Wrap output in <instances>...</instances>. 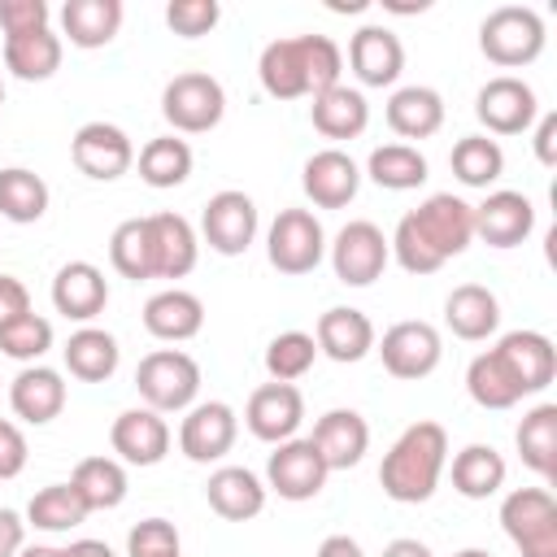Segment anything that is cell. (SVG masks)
Returning a JSON list of instances; mask_svg holds the SVG:
<instances>
[{
  "label": "cell",
  "instance_id": "obj_1",
  "mask_svg": "<svg viewBox=\"0 0 557 557\" xmlns=\"http://www.w3.org/2000/svg\"><path fill=\"white\" fill-rule=\"evenodd\" d=\"M470 239H474V205H466L453 191H435L396 222L387 248L409 274H435L448 257L466 252Z\"/></svg>",
  "mask_w": 557,
  "mask_h": 557
},
{
  "label": "cell",
  "instance_id": "obj_2",
  "mask_svg": "<svg viewBox=\"0 0 557 557\" xmlns=\"http://www.w3.org/2000/svg\"><path fill=\"white\" fill-rule=\"evenodd\" d=\"M444 461H448V431L440 422H413L387 448L379 466V483L396 505H422L440 487Z\"/></svg>",
  "mask_w": 557,
  "mask_h": 557
},
{
  "label": "cell",
  "instance_id": "obj_3",
  "mask_svg": "<svg viewBox=\"0 0 557 557\" xmlns=\"http://www.w3.org/2000/svg\"><path fill=\"white\" fill-rule=\"evenodd\" d=\"M479 48L492 65L518 70L544 52V17L527 4H500L479 26Z\"/></svg>",
  "mask_w": 557,
  "mask_h": 557
},
{
  "label": "cell",
  "instance_id": "obj_4",
  "mask_svg": "<svg viewBox=\"0 0 557 557\" xmlns=\"http://www.w3.org/2000/svg\"><path fill=\"white\" fill-rule=\"evenodd\" d=\"M135 387H139L148 409L178 413V409H191V400L200 392V366L183 348H157V352H148L139 361Z\"/></svg>",
  "mask_w": 557,
  "mask_h": 557
},
{
  "label": "cell",
  "instance_id": "obj_5",
  "mask_svg": "<svg viewBox=\"0 0 557 557\" xmlns=\"http://www.w3.org/2000/svg\"><path fill=\"white\" fill-rule=\"evenodd\" d=\"M500 527L522 557H557V500L548 487H513L500 500Z\"/></svg>",
  "mask_w": 557,
  "mask_h": 557
},
{
  "label": "cell",
  "instance_id": "obj_6",
  "mask_svg": "<svg viewBox=\"0 0 557 557\" xmlns=\"http://www.w3.org/2000/svg\"><path fill=\"white\" fill-rule=\"evenodd\" d=\"M161 113L174 131L183 135H205L222 122L226 113V91L213 74H200V70H187V74H174L161 91Z\"/></svg>",
  "mask_w": 557,
  "mask_h": 557
},
{
  "label": "cell",
  "instance_id": "obj_7",
  "mask_svg": "<svg viewBox=\"0 0 557 557\" xmlns=\"http://www.w3.org/2000/svg\"><path fill=\"white\" fill-rule=\"evenodd\" d=\"M322 252H326V235L309 209H283L270 222L265 257L278 274H309V270H318Z\"/></svg>",
  "mask_w": 557,
  "mask_h": 557
},
{
  "label": "cell",
  "instance_id": "obj_8",
  "mask_svg": "<svg viewBox=\"0 0 557 557\" xmlns=\"http://www.w3.org/2000/svg\"><path fill=\"white\" fill-rule=\"evenodd\" d=\"M387 257H392L387 235H383L374 222H366V218L339 226V235H335V244H331L335 278L348 283V287H370V283L387 270Z\"/></svg>",
  "mask_w": 557,
  "mask_h": 557
},
{
  "label": "cell",
  "instance_id": "obj_9",
  "mask_svg": "<svg viewBox=\"0 0 557 557\" xmlns=\"http://www.w3.org/2000/svg\"><path fill=\"white\" fill-rule=\"evenodd\" d=\"M326 461L318 457V448L309 440H283L274 444L270 461H265V487L278 492L283 500H313L326 487Z\"/></svg>",
  "mask_w": 557,
  "mask_h": 557
},
{
  "label": "cell",
  "instance_id": "obj_10",
  "mask_svg": "<svg viewBox=\"0 0 557 557\" xmlns=\"http://www.w3.org/2000/svg\"><path fill=\"white\" fill-rule=\"evenodd\" d=\"M70 157L74 165L87 174V178H100V183H113L122 178L131 165H135V144L122 126L113 122H87L74 131L70 139Z\"/></svg>",
  "mask_w": 557,
  "mask_h": 557
},
{
  "label": "cell",
  "instance_id": "obj_11",
  "mask_svg": "<svg viewBox=\"0 0 557 557\" xmlns=\"http://www.w3.org/2000/svg\"><path fill=\"white\" fill-rule=\"evenodd\" d=\"M200 235L222 257L248 252V244L257 239V205H252V196H244L235 187L209 196V205L200 213Z\"/></svg>",
  "mask_w": 557,
  "mask_h": 557
},
{
  "label": "cell",
  "instance_id": "obj_12",
  "mask_svg": "<svg viewBox=\"0 0 557 557\" xmlns=\"http://www.w3.org/2000/svg\"><path fill=\"white\" fill-rule=\"evenodd\" d=\"M379 357H383V370L392 379H426L440 366L444 344H440V331L431 322H396L383 331Z\"/></svg>",
  "mask_w": 557,
  "mask_h": 557
},
{
  "label": "cell",
  "instance_id": "obj_13",
  "mask_svg": "<svg viewBox=\"0 0 557 557\" xmlns=\"http://www.w3.org/2000/svg\"><path fill=\"white\" fill-rule=\"evenodd\" d=\"M235 435H239L235 409L226 400H200V405L187 409V418L178 426V448H183L187 461L209 466V461H222L231 453Z\"/></svg>",
  "mask_w": 557,
  "mask_h": 557
},
{
  "label": "cell",
  "instance_id": "obj_14",
  "mask_svg": "<svg viewBox=\"0 0 557 557\" xmlns=\"http://www.w3.org/2000/svg\"><path fill=\"white\" fill-rule=\"evenodd\" d=\"M474 113H479V122H483L492 135H522V131L535 122L540 104H535V91H531L522 78L496 74V78H487V83L479 87Z\"/></svg>",
  "mask_w": 557,
  "mask_h": 557
},
{
  "label": "cell",
  "instance_id": "obj_15",
  "mask_svg": "<svg viewBox=\"0 0 557 557\" xmlns=\"http://www.w3.org/2000/svg\"><path fill=\"white\" fill-rule=\"evenodd\" d=\"M244 422L257 440L265 444H283L296 435V426L305 422V396L296 383H261L248 405H244Z\"/></svg>",
  "mask_w": 557,
  "mask_h": 557
},
{
  "label": "cell",
  "instance_id": "obj_16",
  "mask_svg": "<svg viewBox=\"0 0 557 557\" xmlns=\"http://www.w3.org/2000/svg\"><path fill=\"white\" fill-rule=\"evenodd\" d=\"M257 74H261V87L274 100L313 96V83H309V35H292V39L265 44L261 61H257Z\"/></svg>",
  "mask_w": 557,
  "mask_h": 557
},
{
  "label": "cell",
  "instance_id": "obj_17",
  "mask_svg": "<svg viewBox=\"0 0 557 557\" xmlns=\"http://www.w3.org/2000/svg\"><path fill=\"white\" fill-rule=\"evenodd\" d=\"M492 352H496V357L505 361V370L518 379L522 396L544 392V387L553 383V374H557V348H553V339L540 335V331H509V335H500V344H496Z\"/></svg>",
  "mask_w": 557,
  "mask_h": 557
},
{
  "label": "cell",
  "instance_id": "obj_18",
  "mask_svg": "<svg viewBox=\"0 0 557 557\" xmlns=\"http://www.w3.org/2000/svg\"><path fill=\"white\" fill-rule=\"evenodd\" d=\"M109 444L126 466H157L170 453V426L157 409H126L109 426Z\"/></svg>",
  "mask_w": 557,
  "mask_h": 557
},
{
  "label": "cell",
  "instance_id": "obj_19",
  "mask_svg": "<svg viewBox=\"0 0 557 557\" xmlns=\"http://www.w3.org/2000/svg\"><path fill=\"white\" fill-rule=\"evenodd\" d=\"M300 187H305V196H309L318 209H344V205L357 196V187H361V170H357V161H352L348 152L322 148V152H313V157L305 161Z\"/></svg>",
  "mask_w": 557,
  "mask_h": 557
},
{
  "label": "cell",
  "instance_id": "obj_20",
  "mask_svg": "<svg viewBox=\"0 0 557 557\" xmlns=\"http://www.w3.org/2000/svg\"><path fill=\"white\" fill-rule=\"evenodd\" d=\"M535 231V205L522 191H492L474 205V235L492 248H518Z\"/></svg>",
  "mask_w": 557,
  "mask_h": 557
},
{
  "label": "cell",
  "instance_id": "obj_21",
  "mask_svg": "<svg viewBox=\"0 0 557 557\" xmlns=\"http://www.w3.org/2000/svg\"><path fill=\"white\" fill-rule=\"evenodd\" d=\"M309 444L318 448L326 470H352L370 448V426H366V418L357 409H326L313 422Z\"/></svg>",
  "mask_w": 557,
  "mask_h": 557
},
{
  "label": "cell",
  "instance_id": "obj_22",
  "mask_svg": "<svg viewBox=\"0 0 557 557\" xmlns=\"http://www.w3.org/2000/svg\"><path fill=\"white\" fill-rule=\"evenodd\" d=\"M348 65L361 87H392L405 70V48L387 26H361L348 39Z\"/></svg>",
  "mask_w": 557,
  "mask_h": 557
},
{
  "label": "cell",
  "instance_id": "obj_23",
  "mask_svg": "<svg viewBox=\"0 0 557 557\" xmlns=\"http://www.w3.org/2000/svg\"><path fill=\"white\" fill-rule=\"evenodd\" d=\"M52 305L70 322H91L109 305V283L91 261H65L52 278Z\"/></svg>",
  "mask_w": 557,
  "mask_h": 557
},
{
  "label": "cell",
  "instance_id": "obj_24",
  "mask_svg": "<svg viewBox=\"0 0 557 557\" xmlns=\"http://www.w3.org/2000/svg\"><path fill=\"white\" fill-rule=\"evenodd\" d=\"M148 231H152V261H157V278H183L196 270L200 257V239L191 231V222L183 213H148Z\"/></svg>",
  "mask_w": 557,
  "mask_h": 557
},
{
  "label": "cell",
  "instance_id": "obj_25",
  "mask_svg": "<svg viewBox=\"0 0 557 557\" xmlns=\"http://www.w3.org/2000/svg\"><path fill=\"white\" fill-rule=\"evenodd\" d=\"M313 344H318V352H326L331 361L352 366V361H361V357L374 348V322H370L361 309L335 305V309H326V313L318 318Z\"/></svg>",
  "mask_w": 557,
  "mask_h": 557
},
{
  "label": "cell",
  "instance_id": "obj_26",
  "mask_svg": "<svg viewBox=\"0 0 557 557\" xmlns=\"http://www.w3.org/2000/svg\"><path fill=\"white\" fill-rule=\"evenodd\" d=\"M200 326H205V305H200V296H191L183 287H165V292L148 296V305H144V331L152 339L183 344V339L200 335Z\"/></svg>",
  "mask_w": 557,
  "mask_h": 557
},
{
  "label": "cell",
  "instance_id": "obj_27",
  "mask_svg": "<svg viewBox=\"0 0 557 557\" xmlns=\"http://www.w3.org/2000/svg\"><path fill=\"white\" fill-rule=\"evenodd\" d=\"M205 496H209V509L226 522H248L265 509V483L244 466H218L205 483Z\"/></svg>",
  "mask_w": 557,
  "mask_h": 557
},
{
  "label": "cell",
  "instance_id": "obj_28",
  "mask_svg": "<svg viewBox=\"0 0 557 557\" xmlns=\"http://www.w3.org/2000/svg\"><path fill=\"white\" fill-rule=\"evenodd\" d=\"M9 405L22 422L44 426L65 409V379L52 366H26L13 383H9Z\"/></svg>",
  "mask_w": 557,
  "mask_h": 557
},
{
  "label": "cell",
  "instance_id": "obj_29",
  "mask_svg": "<svg viewBox=\"0 0 557 557\" xmlns=\"http://www.w3.org/2000/svg\"><path fill=\"white\" fill-rule=\"evenodd\" d=\"M309 117H313V131H322L326 139H357L370 126V104L357 87L335 83V87L313 96Z\"/></svg>",
  "mask_w": 557,
  "mask_h": 557
},
{
  "label": "cell",
  "instance_id": "obj_30",
  "mask_svg": "<svg viewBox=\"0 0 557 557\" xmlns=\"http://www.w3.org/2000/svg\"><path fill=\"white\" fill-rule=\"evenodd\" d=\"M444 322L457 339H487L500 326V300L483 283H461L444 300Z\"/></svg>",
  "mask_w": 557,
  "mask_h": 557
},
{
  "label": "cell",
  "instance_id": "obj_31",
  "mask_svg": "<svg viewBox=\"0 0 557 557\" xmlns=\"http://www.w3.org/2000/svg\"><path fill=\"white\" fill-rule=\"evenodd\" d=\"M122 0H65L61 30L74 48H104L122 30Z\"/></svg>",
  "mask_w": 557,
  "mask_h": 557
},
{
  "label": "cell",
  "instance_id": "obj_32",
  "mask_svg": "<svg viewBox=\"0 0 557 557\" xmlns=\"http://www.w3.org/2000/svg\"><path fill=\"white\" fill-rule=\"evenodd\" d=\"M387 126L400 139H431L444 126V100L435 87H400L387 100Z\"/></svg>",
  "mask_w": 557,
  "mask_h": 557
},
{
  "label": "cell",
  "instance_id": "obj_33",
  "mask_svg": "<svg viewBox=\"0 0 557 557\" xmlns=\"http://www.w3.org/2000/svg\"><path fill=\"white\" fill-rule=\"evenodd\" d=\"M4 65L22 78V83H44L61 70V35H52V26L30 30V35H9L4 39Z\"/></svg>",
  "mask_w": 557,
  "mask_h": 557
},
{
  "label": "cell",
  "instance_id": "obj_34",
  "mask_svg": "<svg viewBox=\"0 0 557 557\" xmlns=\"http://www.w3.org/2000/svg\"><path fill=\"white\" fill-rule=\"evenodd\" d=\"M505 457L492 448V444H466L457 457H453V487L466 496V500H487L505 487Z\"/></svg>",
  "mask_w": 557,
  "mask_h": 557
},
{
  "label": "cell",
  "instance_id": "obj_35",
  "mask_svg": "<svg viewBox=\"0 0 557 557\" xmlns=\"http://www.w3.org/2000/svg\"><path fill=\"white\" fill-rule=\"evenodd\" d=\"M65 370L74 374V379H83V383H104L113 370H117V339L109 335V331H100V326H83V331H74L70 339H65Z\"/></svg>",
  "mask_w": 557,
  "mask_h": 557
},
{
  "label": "cell",
  "instance_id": "obj_36",
  "mask_svg": "<svg viewBox=\"0 0 557 557\" xmlns=\"http://www.w3.org/2000/svg\"><path fill=\"white\" fill-rule=\"evenodd\" d=\"M518 457L527 470H535L540 479L557 474V405H535L522 422H518Z\"/></svg>",
  "mask_w": 557,
  "mask_h": 557
},
{
  "label": "cell",
  "instance_id": "obj_37",
  "mask_svg": "<svg viewBox=\"0 0 557 557\" xmlns=\"http://www.w3.org/2000/svg\"><path fill=\"white\" fill-rule=\"evenodd\" d=\"M74 492L83 496V505L96 509H117L126 500V470L117 457H83L70 474Z\"/></svg>",
  "mask_w": 557,
  "mask_h": 557
},
{
  "label": "cell",
  "instance_id": "obj_38",
  "mask_svg": "<svg viewBox=\"0 0 557 557\" xmlns=\"http://www.w3.org/2000/svg\"><path fill=\"white\" fill-rule=\"evenodd\" d=\"M109 261L122 278H157V261H152V231L148 218H126L117 222V231L109 235Z\"/></svg>",
  "mask_w": 557,
  "mask_h": 557
},
{
  "label": "cell",
  "instance_id": "obj_39",
  "mask_svg": "<svg viewBox=\"0 0 557 557\" xmlns=\"http://www.w3.org/2000/svg\"><path fill=\"white\" fill-rule=\"evenodd\" d=\"M44 213H48V183L26 165L0 170V218L26 226V222H39Z\"/></svg>",
  "mask_w": 557,
  "mask_h": 557
},
{
  "label": "cell",
  "instance_id": "obj_40",
  "mask_svg": "<svg viewBox=\"0 0 557 557\" xmlns=\"http://www.w3.org/2000/svg\"><path fill=\"white\" fill-rule=\"evenodd\" d=\"M466 392H470V400L483 405V409H513V405L522 400L518 379L505 370V361H500L492 348L470 361V370H466Z\"/></svg>",
  "mask_w": 557,
  "mask_h": 557
},
{
  "label": "cell",
  "instance_id": "obj_41",
  "mask_svg": "<svg viewBox=\"0 0 557 557\" xmlns=\"http://www.w3.org/2000/svg\"><path fill=\"white\" fill-rule=\"evenodd\" d=\"M366 174L387 191H413L426 183V157L413 144H383L370 152Z\"/></svg>",
  "mask_w": 557,
  "mask_h": 557
},
{
  "label": "cell",
  "instance_id": "obj_42",
  "mask_svg": "<svg viewBox=\"0 0 557 557\" xmlns=\"http://www.w3.org/2000/svg\"><path fill=\"white\" fill-rule=\"evenodd\" d=\"M87 513L91 509L83 505V496L74 492V483H48L26 505V522L35 531H70V527L87 522Z\"/></svg>",
  "mask_w": 557,
  "mask_h": 557
},
{
  "label": "cell",
  "instance_id": "obj_43",
  "mask_svg": "<svg viewBox=\"0 0 557 557\" xmlns=\"http://www.w3.org/2000/svg\"><path fill=\"white\" fill-rule=\"evenodd\" d=\"M191 174V148L187 139H174V135H157L139 148V178L148 187H178L187 183Z\"/></svg>",
  "mask_w": 557,
  "mask_h": 557
},
{
  "label": "cell",
  "instance_id": "obj_44",
  "mask_svg": "<svg viewBox=\"0 0 557 557\" xmlns=\"http://www.w3.org/2000/svg\"><path fill=\"white\" fill-rule=\"evenodd\" d=\"M448 165H453L457 183H466V187H487V183H496V178L505 174V152H500V144L487 139V135H466V139L453 144Z\"/></svg>",
  "mask_w": 557,
  "mask_h": 557
},
{
  "label": "cell",
  "instance_id": "obj_45",
  "mask_svg": "<svg viewBox=\"0 0 557 557\" xmlns=\"http://www.w3.org/2000/svg\"><path fill=\"white\" fill-rule=\"evenodd\" d=\"M313 357H318V344L305 331H283L265 344V370L274 383H296L300 374L313 370Z\"/></svg>",
  "mask_w": 557,
  "mask_h": 557
},
{
  "label": "cell",
  "instance_id": "obj_46",
  "mask_svg": "<svg viewBox=\"0 0 557 557\" xmlns=\"http://www.w3.org/2000/svg\"><path fill=\"white\" fill-rule=\"evenodd\" d=\"M52 348V322L30 313H17L9 322H0V352L13 361H39Z\"/></svg>",
  "mask_w": 557,
  "mask_h": 557
},
{
  "label": "cell",
  "instance_id": "obj_47",
  "mask_svg": "<svg viewBox=\"0 0 557 557\" xmlns=\"http://www.w3.org/2000/svg\"><path fill=\"white\" fill-rule=\"evenodd\" d=\"M178 553H183L178 531L165 518H144L126 535V557H178Z\"/></svg>",
  "mask_w": 557,
  "mask_h": 557
},
{
  "label": "cell",
  "instance_id": "obj_48",
  "mask_svg": "<svg viewBox=\"0 0 557 557\" xmlns=\"http://www.w3.org/2000/svg\"><path fill=\"white\" fill-rule=\"evenodd\" d=\"M218 17H222L218 0H170V4H165V22H170V30L183 35V39L209 35V30L218 26Z\"/></svg>",
  "mask_w": 557,
  "mask_h": 557
},
{
  "label": "cell",
  "instance_id": "obj_49",
  "mask_svg": "<svg viewBox=\"0 0 557 557\" xmlns=\"http://www.w3.org/2000/svg\"><path fill=\"white\" fill-rule=\"evenodd\" d=\"M48 17H52V13H48L44 0H0V30H4V39H9V35L44 30Z\"/></svg>",
  "mask_w": 557,
  "mask_h": 557
},
{
  "label": "cell",
  "instance_id": "obj_50",
  "mask_svg": "<svg viewBox=\"0 0 557 557\" xmlns=\"http://www.w3.org/2000/svg\"><path fill=\"white\" fill-rule=\"evenodd\" d=\"M22 466H26V435L17 422L0 418V479L22 474Z\"/></svg>",
  "mask_w": 557,
  "mask_h": 557
},
{
  "label": "cell",
  "instance_id": "obj_51",
  "mask_svg": "<svg viewBox=\"0 0 557 557\" xmlns=\"http://www.w3.org/2000/svg\"><path fill=\"white\" fill-rule=\"evenodd\" d=\"M17 313H30V292L17 274H0V322H9Z\"/></svg>",
  "mask_w": 557,
  "mask_h": 557
},
{
  "label": "cell",
  "instance_id": "obj_52",
  "mask_svg": "<svg viewBox=\"0 0 557 557\" xmlns=\"http://www.w3.org/2000/svg\"><path fill=\"white\" fill-rule=\"evenodd\" d=\"M26 548V522L17 509H0V557H17Z\"/></svg>",
  "mask_w": 557,
  "mask_h": 557
},
{
  "label": "cell",
  "instance_id": "obj_53",
  "mask_svg": "<svg viewBox=\"0 0 557 557\" xmlns=\"http://www.w3.org/2000/svg\"><path fill=\"white\" fill-rule=\"evenodd\" d=\"M535 157L540 165H557V113H544L535 126Z\"/></svg>",
  "mask_w": 557,
  "mask_h": 557
},
{
  "label": "cell",
  "instance_id": "obj_54",
  "mask_svg": "<svg viewBox=\"0 0 557 557\" xmlns=\"http://www.w3.org/2000/svg\"><path fill=\"white\" fill-rule=\"evenodd\" d=\"M318 557H366V553H361V544L352 535H326L318 544Z\"/></svg>",
  "mask_w": 557,
  "mask_h": 557
},
{
  "label": "cell",
  "instance_id": "obj_55",
  "mask_svg": "<svg viewBox=\"0 0 557 557\" xmlns=\"http://www.w3.org/2000/svg\"><path fill=\"white\" fill-rule=\"evenodd\" d=\"M383 557H431V548H426L422 540H409V535H400V540H392V544L383 548Z\"/></svg>",
  "mask_w": 557,
  "mask_h": 557
},
{
  "label": "cell",
  "instance_id": "obj_56",
  "mask_svg": "<svg viewBox=\"0 0 557 557\" xmlns=\"http://www.w3.org/2000/svg\"><path fill=\"white\" fill-rule=\"evenodd\" d=\"M61 557H113V548L104 540H74L70 548H61Z\"/></svg>",
  "mask_w": 557,
  "mask_h": 557
},
{
  "label": "cell",
  "instance_id": "obj_57",
  "mask_svg": "<svg viewBox=\"0 0 557 557\" xmlns=\"http://www.w3.org/2000/svg\"><path fill=\"white\" fill-rule=\"evenodd\" d=\"M17 557H61V548H52V544H30V548H22Z\"/></svg>",
  "mask_w": 557,
  "mask_h": 557
},
{
  "label": "cell",
  "instance_id": "obj_58",
  "mask_svg": "<svg viewBox=\"0 0 557 557\" xmlns=\"http://www.w3.org/2000/svg\"><path fill=\"white\" fill-rule=\"evenodd\" d=\"M453 557H492L487 548H461V553H453Z\"/></svg>",
  "mask_w": 557,
  "mask_h": 557
},
{
  "label": "cell",
  "instance_id": "obj_59",
  "mask_svg": "<svg viewBox=\"0 0 557 557\" xmlns=\"http://www.w3.org/2000/svg\"><path fill=\"white\" fill-rule=\"evenodd\" d=\"M0 104H4V83H0Z\"/></svg>",
  "mask_w": 557,
  "mask_h": 557
},
{
  "label": "cell",
  "instance_id": "obj_60",
  "mask_svg": "<svg viewBox=\"0 0 557 557\" xmlns=\"http://www.w3.org/2000/svg\"><path fill=\"white\" fill-rule=\"evenodd\" d=\"M178 557H183V553H178Z\"/></svg>",
  "mask_w": 557,
  "mask_h": 557
}]
</instances>
